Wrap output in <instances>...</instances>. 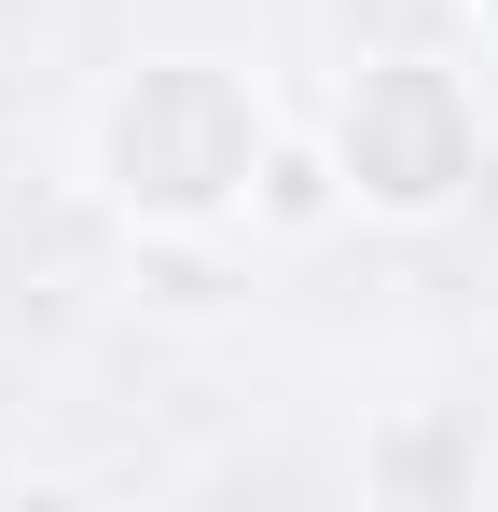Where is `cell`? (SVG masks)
I'll list each match as a JSON object with an SVG mask.
<instances>
[{
    "mask_svg": "<svg viewBox=\"0 0 498 512\" xmlns=\"http://www.w3.org/2000/svg\"><path fill=\"white\" fill-rule=\"evenodd\" d=\"M97 167H111V194H125L139 222H222L249 194V167H263V111H249L236 70L166 56V70H139V84L111 97Z\"/></svg>",
    "mask_w": 498,
    "mask_h": 512,
    "instance_id": "obj_1",
    "label": "cell"
},
{
    "mask_svg": "<svg viewBox=\"0 0 498 512\" xmlns=\"http://www.w3.org/2000/svg\"><path fill=\"white\" fill-rule=\"evenodd\" d=\"M332 167H346V194H360V208H388V222L443 208V194L471 180V97H457V70H429V56H388V70H360Z\"/></svg>",
    "mask_w": 498,
    "mask_h": 512,
    "instance_id": "obj_2",
    "label": "cell"
},
{
    "mask_svg": "<svg viewBox=\"0 0 498 512\" xmlns=\"http://www.w3.org/2000/svg\"><path fill=\"white\" fill-rule=\"evenodd\" d=\"M332 194H346V167H319V153H263V167H249V208H263L277 236L332 222Z\"/></svg>",
    "mask_w": 498,
    "mask_h": 512,
    "instance_id": "obj_3",
    "label": "cell"
}]
</instances>
